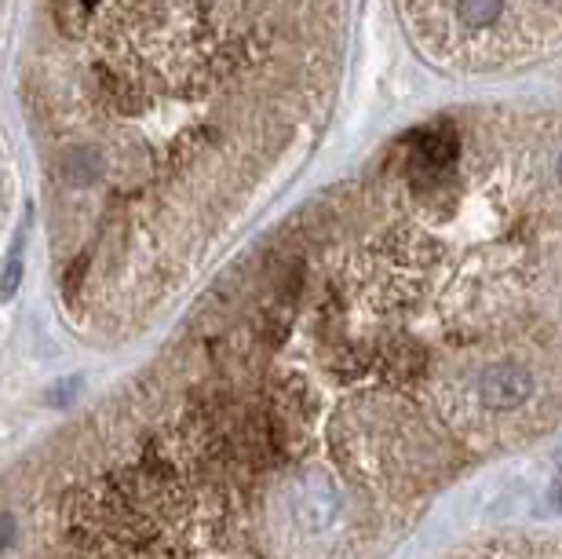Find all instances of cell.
<instances>
[{
  "label": "cell",
  "mask_w": 562,
  "mask_h": 559,
  "mask_svg": "<svg viewBox=\"0 0 562 559\" xmlns=\"http://www.w3.org/2000/svg\"><path fill=\"white\" fill-rule=\"evenodd\" d=\"M562 432V107L424 118L4 476V559H387Z\"/></svg>",
  "instance_id": "cell-1"
},
{
  "label": "cell",
  "mask_w": 562,
  "mask_h": 559,
  "mask_svg": "<svg viewBox=\"0 0 562 559\" xmlns=\"http://www.w3.org/2000/svg\"><path fill=\"white\" fill-rule=\"evenodd\" d=\"M351 0H30L19 96L63 326L139 340L333 121Z\"/></svg>",
  "instance_id": "cell-2"
},
{
  "label": "cell",
  "mask_w": 562,
  "mask_h": 559,
  "mask_svg": "<svg viewBox=\"0 0 562 559\" xmlns=\"http://www.w3.org/2000/svg\"><path fill=\"white\" fill-rule=\"evenodd\" d=\"M395 11L442 74H508L562 52V0H395Z\"/></svg>",
  "instance_id": "cell-3"
},
{
  "label": "cell",
  "mask_w": 562,
  "mask_h": 559,
  "mask_svg": "<svg viewBox=\"0 0 562 559\" xmlns=\"http://www.w3.org/2000/svg\"><path fill=\"white\" fill-rule=\"evenodd\" d=\"M438 559H562V534H541V530L479 534V538L453 545V549Z\"/></svg>",
  "instance_id": "cell-4"
}]
</instances>
